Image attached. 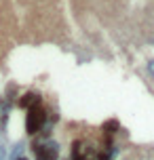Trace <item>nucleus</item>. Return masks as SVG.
<instances>
[{
    "label": "nucleus",
    "instance_id": "obj_1",
    "mask_svg": "<svg viewBox=\"0 0 154 160\" xmlns=\"http://www.w3.org/2000/svg\"><path fill=\"white\" fill-rule=\"evenodd\" d=\"M47 118H49V114H47V110L42 105L30 108L28 114H25V131H28V135H40V131L47 124Z\"/></svg>",
    "mask_w": 154,
    "mask_h": 160
},
{
    "label": "nucleus",
    "instance_id": "obj_2",
    "mask_svg": "<svg viewBox=\"0 0 154 160\" xmlns=\"http://www.w3.org/2000/svg\"><path fill=\"white\" fill-rule=\"evenodd\" d=\"M32 154L36 160H57L59 156V143L53 139L47 141H34L32 143Z\"/></svg>",
    "mask_w": 154,
    "mask_h": 160
},
{
    "label": "nucleus",
    "instance_id": "obj_3",
    "mask_svg": "<svg viewBox=\"0 0 154 160\" xmlns=\"http://www.w3.org/2000/svg\"><path fill=\"white\" fill-rule=\"evenodd\" d=\"M40 103H42L40 93H34V91H30V93H25L23 97H19V99H17V105H19V108H23V110H30V108L40 105Z\"/></svg>",
    "mask_w": 154,
    "mask_h": 160
},
{
    "label": "nucleus",
    "instance_id": "obj_4",
    "mask_svg": "<svg viewBox=\"0 0 154 160\" xmlns=\"http://www.w3.org/2000/svg\"><path fill=\"white\" fill-rule=\"evenodd\" d=\"M101 131L110 137V135H114V133L121 131V124H118V120H105L104 124H101Z\"/></svg>",
    "mask_w": 154,
    "mask_h": 160
},
{
    "label": "nucleus",
    "instance_id": "obj_5",
    "mask_svg": "<svg viewBox=\"0 0 154 160\" xmlns=\"http://www.w3.org/2000/svg\"><path fill=\"white\" fill-rule=\"evenodd\" d=\"M23 143H17L15 145V150H13V154H11V160H17V158H21V152H23Z\"/></svg>",
    "mask_w": 154,
    "mask_h": 160
},
{
    "label": "nucleus",
    "instance_id": "obj_6",
    "mask_svg": "<svg viewBox=\"0 0 154 160\" xmlns=\"http://www.w3.org/2000/svg\"><path fill=\"white\" fill-rule=\"evenodd\" d=\"M95 160H112V158H110V154H108V152H99Z\"/></svg>",
    "mask_w": 154,
    "mask_h": 160
},
{
    "label": "nucleus",
    "instance_id": "obj_7",
    "mask_svg": "<svg viewBox=\"0 0 154 160\" xmlns=\"http://www.w3.org/2000/svg\"><path fill=\"white\" fill-rule=\"evenodd\" d=\"M4 158H7V148L0 143V160H4Z\"/></svg>",
    "mask_w": 154,
    "mask_h": 160
},
{
    "label": "nucleus",
    "instance_id": "obj_8",
    "mask_svg": "<svg viewBox=\"0 0 154 160\" xmlns=\"http://www.w3.org/2000/svg\"><path fill=\"white\" fill-rule=\"evenodd\" d=\"M70 160H93V158H89V156H85V154H80V156H74V158H70Z\"/></svg>",
    "mask_w": 154,
    "mask_h": 160
},
{
    "label": "nucleus",
    "instance_id": "obj_9",
    "mask_svg": "<svg viewBox=\"0 0 154 160\" xmlns=\"http://www.w3.org/2000/svg\"><path fill=\"white\" fill-rule=\"evenodd\" d=\"M148 72L154 76V59H152V61H148Z\"/></svg>",
    "mask_w": 154,
    "mask_h": 160
},
{
    "label": "nucleus",
    "instance_id": "obj_10",
    "mask_svg": "<svg viewBox=\"0 0 154 160\" xmlns=\"http://www.w3.org/2000/svg\"><path fill=\"white\" fill-rule=\"evenodd\" d=\"M17 160H28V158H25V156H21V158H17Z\"/></svg>",
    "mask_w": 154,
    "mask_h": 160
}]
</instances>
